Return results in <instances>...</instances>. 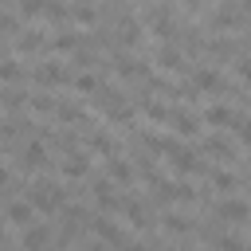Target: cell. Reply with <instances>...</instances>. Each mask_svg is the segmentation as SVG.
I'll list each match as a JSON object with an SVG mask.
<instances>
[{
    "instance_id": "8fae6325",
    "label": "cell",
    "mask_w": 251,
    "mask_h": 251,
    "mask_svg": "<svg viewBox=\"0 0 251 251\" xmlns=\"http://www.w3.org/2000/svg\"><path fill=\"white\" fill-rule=\"evenodd\" d=\"M169 165H173L176 173H204V161H200L196 149H188V145H180V149L169 157Z\"/></svg>"
},
{
    "instance_id": "e575fe53",
    "label": "cell",
    "mask_w": 251,
    "mask_h": 251,
    "mask_svg": "<svg viewBox=\"0 0 251 251\" xmlns=\"http://www.w3.org/2000/svg\"><path fill=\"white\" fill-rule=\"evenodd\" d=\"M216 247H220V251H247V243H243L239 235H220Z\"/></svg>"
},
{
    "instance_id": "5bb4252c",
    "label": "cell",
    "mask_w": 251,
    "mask_h": 251,
    "mask_svg": "<svg viewBox=\"0 0 251 251\" xmlns=\"http://www.w3.org/2000/svg\"><path fill=\"white\" fill-rule=\"evenodd\" d=\"M204 153H212L216 161H231V157H235V145H231L227 137L212 133V137H204Z\"/></svg>"
},
{
    "instance_id": "603a6c76",
    "label": "cell",
    "mask_w": 251,
    "mask_h": 251,
    "mask_svg": "<svg viewBox=\"0 0 251 251\" xmlns=\"http://www.w3.org/2000/svg\"><path fill=\"white\" fill-rule=\"evenodd\" d=\"M75 90H78V94H98V90H102V82H98V75L78 71V75H75Z\"/></svg>"
},
{
    "instance_id": "836d02e7",
    "label": "cell",
    "mask_w": 251,
    "mask_h": 251,
    "mask_svg": "<svg viewBox=\"0 0 251 251\" xmlns=\"http://www.w3.org/2000/svg\"><path fill=\"white\" fill-rule=\"evenodd\" d=\"M20 75H24L20 59H16V55H8V59H4V82H8V86H16V78H20Z\"/></svg>"
},
{
    "instance_id": "4dcf8cb0",
    "label": "cell",
    "mask_w": 251,
    "mask_h": 251,
    "mask_svg": "<svg viewBox=\"0 0 251 251\" xmlns=\"http://www.w3.org/2000/svg\"><path fill=\"white\" fill-rule=\"evenodd\" d=\"M71 20H78V24H94V8H90L86 0H75V4H71Z\"/></svg>"
},
{
    "instance_id": "7402d4cb",
    "label": "cell",
    "mask_w": 251,
    "mask_h": 251,
    "mask_svg": "<svg viewBox=\"0 0 251 251\" xmlns=\"http://www.w3.org/2000/svg\"><path fill=\"white\" fill-rule=\"evenodd\" d=\"M165 231H173V235H188V231H192V220L180 216V212H165Z\"/></svg>"
},
{
    "instance_id": "f546056e",
    "label": "cell",
    "mask_w": 251,
    "mask_h": 251,
    "mask_svg": "<svg viewBox=\"0 0 251 251\" xmlns=\"http://www.w3.org/2000/svg\"><path fill=\"white\" fill-rule=\"evenodd\" d=\"M20 8V16H43V8H47V0H8V8Z\"/></svg>"
},
{
    "instance_id": "60d3db41",
    "label": "cell",
    "mask_w": 251,
    "mask_h": 251,
    "mask_svg": "<svg viewBox=\"0 0 251 251\" xmlns=\"http://www.w3.org/2000/svg\"><path fill=\"white\" fill-rule=\"evenodd\" d=\"M47 251H63V247H47Z\"/></svg>"
},
{
    "instance_id": "ac0fdd59",
    "label": "cell",
    "mask_w": 251,
    "mask_h": 251,
    "mask_svg": "<svg viewBox=\"0 0 251 251\" xmlns=\"http://www.w3.org/2000/svg\"><path fill=\"white\" fill-rule=\"evenodd\" d=\"M86 149H94L102 157H118V141L110 133H86Z\"/></svg>"
},
{
    "instance_id": "d590c367",
    "label": "cell",
    "mask_w": 251,
    "mask_h": 251,
    "mask_svg": "<svg viewBox=\"0 0 251 251\" xmlns=\"http://www.w3.org/2000/svg\"><path fill=\"white\" fill-rule=\"evenodd\" d=\"M235 71H239L243 82H251V59H235Z\"/></svg>"
},
{
    "instance_id": "8d00e7d4",
    "label": "cell",
    "mask_w": 251,
    "mask_h": 251,
    "mask_svg": "<svg viewBox=\"0 0 251 251\" xmlns=\"http://www.w3.org/2000/svg\"><path fill=\"white\" fill-rule=\"evenodd\" d=\"M122 251H145V243H122Z\"/></svg>"
},
{
    "instance_id": "cb8c5ba5",
    "label": "cell",
    "mask_w": 251,
    "mask_h": 251,
    "mask_svg": "<svg viewBox=\"0 0 251 251\" xmlns=\"http://www.w3.org/2000/svg\"><path fill=\"white\" fill-rule=\"evenodd\" d=\"M59 106L63 102H55L51 94H31V102H27V110H35V114H59Z\"/></svg>"
},
{
    "instance_id": "52a82bcc",
    "label": "cell",
    "mask_w": 251,
    "mask_h": 251,
    "mask_svg": "<svg viewBox=\"0 0 251 251\" xmlns=\"http://www.w3.org/2000/svg\"><path fill=\"white\" fill-rule=\"evenodd\" d=\"M216 216H220V220H227V224H243V220H251V204H247V200L227 196V200H220V204H216Z\"/></svg>"
},
{
    "instance_id": "d6a6232c",
    "label": "cell",
    "mask_w": 251,
    "mask_h": 251,
    "mask_svg": "<svg viewBox=\"0 0 251 251\" xmlns=\"http://www.w3.org/2000/svg\"><path fill=\"white\" fill-rule=\"evenodd\" d=\"M231 129H235V137H239V141H247V145H251V114H235Z\"/></svg>"
},
{
    "instance_id": "44dd1931",
    "label": "cell",
    "mask_w": 251,
    "mask_h": 251,
    "mask_svg": "<svg viewBox=\"0 0 251 251\" xmlns=\"http://www.w3.org/2000/svg\"><path fill=\"white\" fill-rule=\"evenodd\" d=\"M55 118H59V122H71V126H82V122H86V110H82L78 102H63Z\"/></svg>"
},
{
    "instance_id": "5b68a950",
    "label": "cell",
    "mask_w": 251,
    "mask_h": 251,
    "mask_svg": "<svg viewBox=\"0 0 251 251\" xmlns=\"http://www.w3.org/2000/svg\"><path fill=\"white\" fill-rule=\"evenodd\" d=\"M145 24H149V31H157L161 39H169V35L176 31V24H173V12H169L165 4H157V8H149V12H145Z\"/></svg>"
},
{
    "instance_id": "6da1fadb",
    "label": "cell",
    "mask_w": 251,
    "mask_h": 251,
    "mask_svg": "<svg viewBox=\"0 0 251 251\" xmlns=\"http://www.w3.org/2000/svg\"><path fill=\"white\" fill-rule=\"evenodd\" d=\"M27 200L35 204V212H43V216H59V212L67 208V188H63L59 180H35L31 192H27Z\"/></svg>"
},
{
    "instance_id": "7c38bea8",
    "label": "cell",
    "mask_w": 251,
    "mask_h": 251,
    "mask_svg": "<svg viewBox=\"0 0 251 251\" xmlns=\"http://www.w3.org/2000/svg\"><path fill=\"white\" fill-rule=\"evenodd\" d=\"M173 129H176V137H196L200 133V118L192 114V110H173Z\"/></svg>"
},
{
    "instance_id": "ffe728a7",
    "label": "cell",
    "mask_w": 251,
    "mask_h": 251,
    "mask_svg": "<svg viewBox=\"0 0 251 251\" xmlns=\"http://www.w3.org/2000/svg\"><path fill=\"white\" fill-rule=\"evenodd\" d=\"M118 39H122L126 47H133V43L141 39V24H137V20H118Z\"/></svg>"
},
{
    "instance_id": "e0dca14e",
    "label": "cell",
    "mask_w": 251,
    "mask_h": 251,
    "mask_svg": "<svg viewBox=\"0 0 251 251\" xmlns=\"http://www.w3.org/2000/svg\"><path fill=\"white\" fill-rule=\"evenodd\" d=\"M204 122H208V126H216V129H220V126H231V122H235V110H231V106H224V102H216V106H208V110H204Z\"/></svg>"
},
{
    "instance_id": "ab89813d",
    "label": "cell",
    "mask_w": 251,
    "mask_h": 251,
    "mask_svg": "<svg viewBox=\"0 0 251 251\" xmlns=\"http://www.w3.org/2000/svg\"><path fill=\"white\" fill-rule=\"evenodd\" d=\"M173 251H192V247H173Z\"/></svg>"
},
{
    "instance_id": "ba28073f",
    "label": "cell",
    "mask_w": 251,
    "mask_h": 251,
    "mask_svg": "<svg viewBox=\"0 0 251 251\" xmlns=\"http://www.w3.org/2000/svg\"><path fill=\"white\" fill-rule=\"evenodd\" d=\"M243 8L239 4H231V0H224L216 12H212V27H243Z\"/></svg>"
},
{
    "instance_id": "f1b7e54d",
    "label": "cell",
    "mask_w": 251,
    "mask_h": 251,
    "mask_svg": "<svg viewBox=\"0 0 251 251\" xmlns=\"http://www.w3.org/2000/svg\"><path fill=\"white\" fill-rule=\"evenodd\" d=\"M43 16H47V20H55V24H63V20L71 16V4H63V0H47Z\"/></svg>"
},
{
    "instance_id": "74e56055",
    "label": "cell",
    "mask_w": 251,
    "mask_h": 251,
    "mask_svg": "<svg viewBox=\"0 0 251 251\" xmlns=\"http://www.w3.org/2000/svg\"><path fill=\"white\" fill-rule=\"evenodd\" d=\"M239 8H243V16H251V0H239Z\"/></svg>"
},
{
    "instance_id": "1f68e13d",
    "label": "cell",
    "mask_w": 251,
    "mask_h": 251,
    "mask_svg": "<svg viewBox=\"0 0 251 251\" xmlns=\"http://www.w3.org/2000/svg\"><path fill=\"white\" fill-rule=\"evenodd\" d=\"M208 51H212L216 59H231V55H235V43H231V39H208Z\"/></svg>"
},
{
    "instance_id": "9c48e42d",
    "label": "cell",
    "mask_w": 251,
    "mask_h": 251,
    "mask_svg": "<svg viewBox=\"0 0 251 251\" xmlns=\"http://www.w3.org/2000/svg\"><path fill=\"white\" fill-rule=\"evenodd\" d=\"M94 200H98L102 216H106V212H122V208H126V196H118L110 180H98V184H94Z\"/></svg>"
},
{
    "instance_id": "2e32d148",
    "label": "cell",
    "mask_w": 251,
    "mask_h": 251,
    "mask_svg": "<svg viewBox=\"0 0 251 251\" xmlns=\"http://www.w3.org/2000/svg\"><path fill=\"white\" fill-rule=\"evenodd\" d=\"M106 173H110V180H118V184H129L137 169H133L129 161H122V157H106Z\"/></svg>"
},
{
    "instance_id": "4fadbf2b",
    "label": "cell",
    "mask_w": 251,
    "mask_h": 251,
    "mask_svg": "<svg viewBox=\"0 0 251 251\" xmlns=\"http://www.w3.org/2000/svg\"><path fill=\"white\" fill-rule=\"evenodd\" d=\"M188 82H192L196 90H220V86H224V78H220V71H212V67H196Z\"/></svg>"
},
{
    "instance_id": "7a4b0ae2",
    "label": "cell",
    "mask_w": 251,
    "mask_h": 251,
    "mask_svg": "<svg viewBox=\"0 0 251 251\" xmlns=\"http://www.w3.org/2000/svg\"><path fill=\"white\" fill-rule=\"evenodd\" d=\"M31 82H35L39 90H55V86H63V82H75V78H71V71H67L63 63H55V59H43V63H35V71H31Z\"/></svg>"
},
{
    "instance_id": "f35d334b",
    "label": "cell",
    "mask_w": 251,
    "mask_h": 251,
    "mask_svg": "<svg viewBox=\"0 0 251 251\" xmlns=\"http://www.w3.org/2000/svg\"><path fill=\"white\" fill-rule=\"evenodd\" d=\"M184 4H188V8H200V0H184Z\"/></svg>"
},
{
    "instance_id": "9a60e30c",
    "label": "cell",
    "mask_w": 251,
    "mask_h": 251,
    "mask_svg": "<svg viewBox=\"0 0 251 251\" xmlns=\"http://www.w3.org/2000/svg\"><path fill=\"white\" fill-rule=\"evenodd\" d=\"M86 173H90V161H86V157H82L78 149L63 157V176H71V180H78V176H86Z\"/></svg>"
},
{
    "instance_id": "8992f818",
    "label": "cell",
    "mask_w": 251,
    "mask_h": 251,
    "mask_svg": "<svg viewBox=\"0 0 251 251\" xmlns=\"http://www.w3.org/2000/svg\"><path fill=\"white\" fill-rule=\"evenodd\" d=\"M12 165H20V169H47V149H43V141H27V145L20 149V157H12Z\"/></svg>"
},
{
    "instance_id": "4316f807",
    "label": "cell",
    "mask_w": 251,
    "mask_h": 251,
    "mask_svg": "<svg viewBox=\"0 0 251 251\" xmlns=\"http://www.w3.org/2000/svg\"><path fill=\"white\" fill-rule=\"evenodd\" d=\"M27 102H31V94L24 98V90H16V86H8V90H4V110H8V114H16V110H20V106H27Z\"/></svg>"
},
{
    "instance_id": "d4e9b609",
    "label": "cell",
    "mask_w": 251,
    "mask_h": 251,
    "mask_svg": "<svg viewBox=\"0 0 251 251\" xmlns=\"http://www.w3.org/2000/svg\"><path fill=\"white\" fill-rule=\"evenodd\" d=\"M141 110H145V118H153V122H169V118H173V110H169L165 102H153V98H141Z\"/></svg>"
},
{
    "instance_id": "83f0119b",
    "label": "cell",
    "mask_w": 251,
    "mask_h": 251,
    "mask_svg": "<svg viewBox=\"0 0 251 251\" xmlns=\"http://www.w3.org/2000/svg\"><path fill=\"white\" fill-rule=\"evenodd\" d=\"M208 176H212V188H220V192H231L235 188V176L227 169H208Z\"/></svg>"
},
{
    "instance_id": "30bf717a",
    "label": "cell",
    "mask_w": 251,
    "mask_h": 251,
    "mask_svg": "<svg viewBox=\"0 0 251 251\" xmlns=\"http://www.w3.org/2000/svg\"><path fill=\"white\" fill-rule=\"evenodd\" d=\"M90 227L98 231V239H102V243H114V247H122V243H126L122 227H118L110 216H90Z\"/></svg>"
},
{
    "instance_id": "3957f363",
    "label": "cell",
    "mask_w": 251,
    "mask_h": 251,
    "mask_svg": "<svg viewBox=\"0 0 251 251\" xmlns=\"http://www.w3.org/2000/svg\"><path fill=\"white\" fill-rule=\"evenodd\" d=\"M4 216H8V224L12 227H31L35 224V204L31 200H8V208H4Z\"/></svg>"
},
{
    "instance_id": "277c9868",
    "label": "cell",
    "mask_w": 251,
    "mask_h": 251,
    "mask_svg": "<svg viewBox=\"0 0 251 251\" xmlns=\"http://www.w3.org/2000/svg\"><path fill=\"white\" fill-rule=\"evenodd\" d=\"M51 247V227L47 224H31V227H24V235H20V251H47Z\"/></svg>"
},
{
    "instance_id": "484cf974",
    "label": "cell",
    "mask_w": 251,
    "mask_h": 251,
    "mask_svg": "<svg viewBox=\"0 0 251 251\" xmlns=\"http://www.w3.org/2000/svg\"><path fill=\"white\" fill-rule=\"evenodd\" d=\"M12 47H20V51H39V47H47V39H43V35H35V31L27 27V35H16V39H12Z\"/></svg>"
},
{
    "instance_id": "d6986e66",
    "label": "cell",
    "mask_w": 251,
    "mask_h": 251,
    "mask_svg": "<svg viewBox=\"0 0 251 251\" xmlns=\"http://www.w3.org/2000/svg\"><path fill=\"white\" fill-rule=\"evenodd\" d=\"M157 63L165 67V71H184V55L173 47V43H165V47H157Z\"/></svg>"
}]
</instances>
